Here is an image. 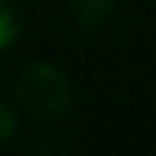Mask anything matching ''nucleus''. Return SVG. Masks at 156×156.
<instances>
[{
  "mask_svg": "<svg viewBox=\"0 0 156 156\" xmlns=\"http://www.w3.org/2000/svg\"><path fill=\"white\" fill-rule=\"evenodd\" d=\"M19 112H26L35 121H58L67 115L73 102V86L70 76L51 61H32L19 70L16 86H13Z\"/></svg>",
  "mask_w": 156,
  "mask_h": 156,
  "instance_id": "obj_1",
  "label": "nucleus"
},
{
  "mask_svg": "<svg viewBox=\"0 0 156 156\" xmlns=\"http://www.w3.org/2000/svg\"><path fill=\"white\" fill-rule=\"evenodd\" d=\"M115 0H70V13L83 29H99L108 23Z\"/></svg>",
  "mask_w": 156,
  "mask_h": 156,
  "instance_id": "obj_2",
  "label": "nucleus"
},
{
  "mask_svg": "<svg viewBox=\"0 0 156 156\" xmlns=\"http://www.w3.org/2000/svg\"><path fill=\"white\" fill-rule=\"evenodd\" d=\"M23 32V16H19L13 0H0V54H6L19 41Z\"/></svg>",
  "mask_w": 156,
  "mask_h": 156,
  "instance_id": "obj_3",
  "label": "nucleus"
},
{
  "mask_svg": "<svg viewBox=\"0 0 156 156\" xmlns=\"http://www.w3.org/2000/svg\"><path fill=\"white\" fill-rule=\"evenodd\" d=\"M16 131H19V112H16V105H10L6 99H0V147L10 144V140L16 137Z\"/></svg>",
  "mask_w": 156,
  "mask_h": 156,
  "instance_id": "obj_4",
  "label": "nucleus"
}]
</instances>
